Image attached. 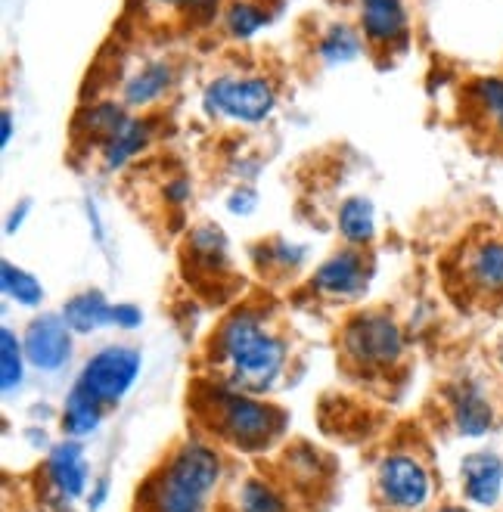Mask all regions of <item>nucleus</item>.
Listing matches in <instances>:
<instances>
[{"label":"nucleus","instance_id":"nucleus-17","mask_svg":"<svg viewBox=\"0 0 503 512\" xmlns=\"http://www.w3.org/2000/svg\"><path fill=\"white\" fill-rule=\"evenodd\" d=\"M150 122H143V118H128V122L118 128L106 143H103V159H106V168H122L128 159H134L140 149L150 143Z\"/></svg>","mask_w":503,"mask_h":512},{"label":"nucleus","instance_id":"nucleus-35","mask_svg":"<svg viewBox=\"0 0 503 512\" xmlns=\"http://www.w3.org/2000/svg\"><path fill=\"white\" fill-rule=\"evenodd\" d=\"M190 196V184L187 180H174V184L168 187V199H174V202H184Z\"/></svg>","mask_w":503,"mask_h":512},{"label":"nucleus","instance_id":"nucleus-18","mask_svg":"<svg viewBox=\"0 0 503 512\" xmlns=\"http://www.w3.org/2000/svg\"><path fill=\"white\" fill-rule=\"evenodd\" d=\"M339 233L354 246H364L376 236V212L373 202L364 196H351L339 208Z\"/></svg>","mask_w":503,"mask_h":512},{"label":"nucleus","instance_id":"nucleus-9","mask_svg":"<svg viewBox=\"0 0 503 512\" xmlns=\"http://www.w3.org/2000/svg\"><path fill=\"white\" fill-rule=\"evenodd\" d=\"M314 289L336 298H351L367 289V267L358 252H339L323 261L314 274Z\"/></svg>","mask_w":503,"mask_h":512},{"label":"nucleus","instance_id":"nucleus-15","mask_svg":"<svg viewBox=\"0 0 503 512\" xmlns=\"http://www.w3.org/2000/svg\"><path fill=\"white\" fill-rule=\"evenodd\" d=\"M466 277L488 295H503V239H485L469 252Z\"/></svg>","mask_w":503,"mask_h":512},{"label":"nucleus","instance_id":"nucleus-7","mask_svg":"<svg viewBox=\"0 0 503 512\" xmlns=\"http://www.w3.org/2000/svg\"><path fill=\"white\" fill-rule=\"evenodd\" d=\"M376 481H379L382 500L401 512L420 509L432 491V481H429V472L423 469V463L407 454H392L382 460Z\"/></svg>","mask_w":503,"mask_h":512},{"label":"nucleus","instance_id":"nucleus-25","mask_svg":"<svg viewBox=\"0 0 503 512\" xmlns=\"http://www.w3.org/2000/svg\"><path fill=\"white\" fill-rule=\"evenodd\" d=\"M190 249L209 267H227V239L218 227H199L190 236Z\"/></svg>","mask_w":503,"mask_h":512},{"label":"nucleus","instance_id":"nucleus-12","mask_svg":"<svg viewBox=\"0 0 503 512\" xmlns=\"http://www.w3.org/2000/svg\"><path fill=\"white\" fill-rule=\"evenodd\" d=\"M451 410H454L457 432L466 438H479L494 426V410H491L488 398L482 395V388L472 385V382H463L454 388Z\"/></svg>","mask_w":503,"mask_h":512},{"label":"nucleus","instance_id":"nucleus-13","mask_svg":"<svg viewBox=\"0 0 503 512\" xmlns=\"http://www.w3.org/2000/svg\"><path fill=\"white\" fill-rule=\"evenodd\" d=\"M63 317L75 336H91L103 326H115V305H109L103 292L87 289L66 301Z\"/></svg>","mask_w":503,"mask_h":512},{"label":"nucleus","instance_id":"nucleus-28","mask_svg":"<svg viewBox=\"0 0 503 512\" xmlns=\"http://www.w3.org/2000/svg\"><path fill=\"white\" fill-rule=\"evenodd\" d=\"M156 7H168V10H181V13H212L218 0H150Z\"/></svg>","mask_w":503,"mask_h":512},{"label":"nucleus","instance_id":"nucleus-5","mask_svg":"<svg viewBox=\"0 0 503 512\" xmlns=\"http://www.w3.org/2000/svg\"><path fill=\"white\" fill-rule=\"evenodd\" d=\"M140 351L131 345H106L84 364L78 388H84L97 404L112 407L122 401L140 376Z\"/></svg>","mask_w":503,"mask_h":512},{"label":"nucleus","instance_id":"nucleus-1","mask_svg":"<svg viewBox=\"0 0 503 512\" xmlns=\"http://www.w3.org/2000/svg\"><path fill=\"white\" fill-rule=\"evenodd\" d=\"M218 357L230 373L233 391L261 395L286 367V345L249 311L233 314L218 333Z\"/></svg>","mask_w":503,"mask_h":512},{"label":"nucleus","instance_id":"nucleus-8","mask_svg":"<svg viewBox=\"0 0 503 512\" xmlns=\"http://www.w3.org/2000/svg\"><path fill=\"white\" fill-rule=\"evenodd\" d=\"M22 345L32 367L44 373L63 370L72 357V329L63 314H41L28 323Z\"/></svg>","mask_w":503,"mask_h":512},{"label":"nucleus","instance_id":"nucleus-20","mask_svg":"<svg viewBox=\"0 0 503 512\" xmlns=\"http://www.w3.org/2000/svg\"><path fill=\"white\" fill-rule=\"evenodd\" d=\"M0 286H4V292L16 301V305H22V308H38L41 301H44L41 283L32 274H28V270L16 267L10 261L0 264Z\"/></svg>","mask_w":503,"mask_h":512},{"label":"nucleus","instance_id":"nucleus-14","mask_svg":"<svg viewBox=\"0 0 503 512\" xmlns=\"http://www.w3.org/2000/svg\"><path fill=\"white\" fill-rule=\"evenodd\" d=\"M361 28L370 44H392L404 35L407 10L404 0H364Z\"/></svg>","mask_w":503,"mask_h":512},{"label":"nucleus","instance_id":"nucleus-21","mask_svg":"<svg viewBox=\"0 0 503 512\" xmlns=\"http://www.w3.org/2000/svg\"><path fill=\"white\" fill-rule=\"evenodd\" d=\"M236 512H289L286 500L261 478L243 481V488L236 491Z\"/></svg>","mask_w":503,"mask_h":512},{"label":"nucleus","instance_id":"nucleus-32","mask_svg":"<svg viewBox=\"0 0 503 512\" xmlns=\"http://www.w3.org/2000/svg\"><path fill=\"white\" fill-rule=\"evenodd\" d=\"M28 212H32V202L22 199V202L13 208V212H10V218H7V233H16V230L22 227V221L28 218Z\"/></svg>","mask_w":503,"mask_h":512},{"label":"nucleus","instance_id":"nucleus-27","mask_svg":"<svg viewBox=\"0 0 503 512\" xmlns=\"http://www.w3.org/2000/svg\"><path fill=\"white\" fill-rule=\"evenodd\" d=\"M476 97L482 103V109H488L494 118L503 115V78H485L476 84Z\"/></svg>","mask_w":503,"mask_h":512},{"label":"nucleus","instance_id":"nucleus-33","mask_svg":"<svg viewBox=\"0 0 503 512\" xmlns=\"http://www.w3.org/2000/svg\"><path fill=\"white\" fill-rule=\"evenodd\" d=\"M13 140V112L4 109V115H0V146H10Z\"/></svg>","mask_w":503,"mask_h":512},{"label":"nucleus","instance_id":"nucleus-3","mask_svg":"<svg viewBox=\"0 0 503 512\" xmlns=\"http://www.w3.org/2000/svg\"><path fill=\"white\" fill-rule=\"evenodd\" d=\"M202 106L209 115H224V118H233V122L258 125L274 112L277 94H274V84L264 78L224 75L205 87Z\"/></svg>","mask_w":503,"mask_h":512},{"label":"nucleus","instance_id":"nucleus-24","mask_svg":"<svg viewBox=\"0 0 503 512\" xmlns=\"http://www.w3.org/2000/svg\"><path fill=\"white\" fill-rule=\"evenodd\" d=\"M128 112L122 109V106H115V103H100V106H94V109H87L84 115H81V122H84V128H87V134H94V137H100L103 143L122 128L125 122H128Z\"/></svg>","mask_w":503,"mask_h":512},{"label":"nucleus","instance_id":"nucleus-23","mask_svg":"<svg viewBox=\"0 0 503 512\" xmlns=\"http://www.w3.org/2000/svg\"><path fill=\"white\" fill-rule=\"evenodd\" d=\"M361 35L354 32L351 25H333L327 35H323L320 41V56H323V63H351L354 56L361 53Z\"/></svg>","mask_w":503,"mask_h":512},{"label":"nucleus","instance_id":"nucleus-4","mask_svg":"<svg viewBox=\"0 0 503 512\" xmlns=\"http://www.w3.org/2000/svg\"><path fill=\"white\" fill-rule=\"evenodd\" d=\"M218 429L240 447H261L283 429V413L246 391H221L215 401Z\"/></svg>","mask_w":503,"mask_h":512},{"label":"nucleus","instance_id":"nucleus-22","mask_svg":"<svg viewBox=\"0 0 503 512\" xmlns=\"http://www.w3.org/2000/svg\"><path fill=\"white\" fill-rule=\"evenodd\" d=\"M25 345L16 339V333L13 329H0V388L10 391L13 388H19V382H22V370H25Z\"/></svg>","mask_w":503,"mask_h":512},{"label":"nucleus","instance_id":"nucleus-34","mask_svg":"<svg viewBox=\"0 0 503 512\" xmlns=\"http://www.w3.org/2000/svg\"><path fill=\"white\" fill-rule=\"evenodd\" d=\"M106 494H109V481L100 478V481H97V488L91 491V497H87V506H91V509H100L103 500H106Z\"/></svg>","mask_w":503,"mask_h":512},{"label":"nucleus","instance_id":"nucleus-30","mask_svg":"<svg viewBox=\"0 0 503 512\" xmlns=\"http://www.w3.org/2000/svg\"><path fill=\"white\" fill-rule=\"evenodd\" d=\"M274 258H277L283 267H295V264H302V258H305V249H302V246H292V243H286V239H280V243H274Z\"/></svg>","mask_w":503,"mask_h":512},{"label":"nucleus","instance_id":"nucleus-2","mask_svg":"<svg viewBox=\"0 0 503 512\" xmlns=\"http://www.w3.org/2000/svg\"><path fill=\"white\" fill-rule=\"evenodd\" d=\"M221 472L218 450L202 441L181 444L153 485L150 512H209Z\"/></svg>","mask_w":503,"mask_h":512},{"label":"nucleus","instance_id":"nucleus-26","mask_svg":"<svg viewBox=\"0 0 503 512\" xmlns=\"http://www.w3.org/2000/svg\"><path fill=\"white\" fill-rule=\"evenodd\" d=\"M264 22H268V13H264L258 4H249V0H236V4L227 10V19H224L227 32L240 41L252 38Z\"/></svg>","mask_w":503,"mask_h":512},{"label":"nucleus","instance_id":"nucleus-16","mask_svg":"<svg viewBox=\"0 0 503 512\" xmlns=\"http://www.w3.org/2000/svg\"><path fill=\"white\" fill-rule=\"evenodd\" d=\"M174 84V69L165 59H156V63H146L134 78H128L125 84V103L134 106V109H143L156 103L165 90Z\"/></svg>","mask_w":503,"mask_h":512},{"label":"nucleus","instance_id":"nucleus-29","mask_svg":"<svg viewBox=\"0 0 503 512\" xmlns=\"http://www.w3.org/2000/svg\"><path fill=\"white\" fill-rule=\"evenodd\" d=\"M258 205V196H255V190H236L230 199H227V208L233 215H252V208Z\"/></svg>","mask_w":503,"mask_h":512},{"label":"nucleus","instance_id":"nucleus-31","mask_svg":"<svg viewBox=\"0 0 503 512\" xmlns=\"http://www.w3.org/2000/svg\"><path fill=\"white\" fill-rule=\"evenodd\" d=\"M140 323H143L140 308H134V305H115V326H122V329H137Z\"/></svg>","mask_w":503,"mask_h":512},{"label":"nucleus","instance_id":"nucleus-37","mask_svg":"<svg viewBox=\"0 0 503 512\" xmlns=\"http://www.w3.org/2000/svg\"><path fill=\"white\" fill-rule=\"evenodd\" d=\"M497 122H500V131H503V115H500V118H497Z\"/></svg>","mask_w":503,"mask_h":512},{"label":"nucleus","instance_id":"nucleus-11","mask_svg":"<svg viewBox=\"0 0 503 512\" xmlns=\"http://www.w3.org/2000/svg\"><path fill=\"white\" fill-rule=\"evenodd\" d=\"M463 491L472 503L494 506L503 491V460L497 454H469L460 466Z\"/></svg>","mask_w":503,"mask_h":512},{"label":"nucleus","instance_id":"nucleus-36","mask_svg":"<svg viewBox=\"0 0 503 512\" xmlns=\"http://www.w3.org/2000/svg\"><path fill=\"white\" fill-rule=\"evenodd\" d=\"M441 512H469V509H460V506H451V509H441Z\"/></svg>","mask_w":503,"mask_h":512},{"label":"nucleus","instance_id":"nucleus-6","mask_svg":"<svg viewBox=\"0 0 503 512\" xmlns=\"http://www.w3.org/2000/svg\"><path fill=\"white\" fill-rule=\"evenodd\" d=\"M345 351L364 367H389L404 351V336L389 314H358L345 326Z\"/></svg>","mask_w":503,"mask_h":512},{"label":"nucleus","instance_id":"nucleus-19","mask_svg":"<svg viewBox=\"0 0 503 512\" xmlns=\"http://www.w3.org/2000/svg\"><path fill=\"white\" fill-rule=\"evenodd\" d=\"M103 404H97L91 395H87L84 388H72L69 398H66V407H63V429L72 435V438H84L97 432L100 419H103Z\"/></svg>","mask_w":503,"mask_h":512},{"label":"nucleus","instance_id":"nucleus-10","mask_svg":"<svg viewBox=\"0 0 503 512\" xmlns=\"http://www.w3.org/2000/svg\"><path fill=\"white\" fill-rule=\"evenodd\" d=\"M47 478L59 497L75 500L87 488V460L78 441H63L50 450L47 457Z\"/></svg>","mask_w":503,"mask_h":512}]
</instances>
